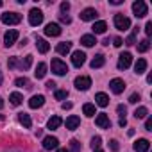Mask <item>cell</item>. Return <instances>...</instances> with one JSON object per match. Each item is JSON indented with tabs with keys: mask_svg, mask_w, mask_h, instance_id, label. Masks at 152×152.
<instances>
[{
	"mask_svg": "<svg viewBox=\"0 0 152 152\" xmlns=\"http://www.w3.org/2000/svg\"><path fill=\"white\" fill-rule=\"evenodd\" d=\"M29 23L32 27H38L39 23H43V13H41V9L34 7V9L29 11Z\"/></svg>",
	"mask_w": 152,
	"mask_h": 152,
	"instance_id": "6da1fadb",
	"label": "cell"
},
{
	"mask_svg": "<svg viewBox=\"0 0 152 152\" xmlns=\"http://www.w3.org/2000/svg\"><path fill=\"white\" fill-rule=\"evenodd\" d=\"M115 27L118 29V31H127V29H131V20L127 18V16H124V15H115Z\"/></svg>",
	"mask_w": 152,
	"mask_h": 152,
	"instance_id": "7a4b0ae2",
	"label": "cell"
},
{
	"mask_svg": "<svg viewBox=\"0 0 152 152\" xmlns=\"http://www.w3.org/2000/svg\"><path fill=\"white\" fill-rule=\"evenodd\" d=\"M52 72H54L56 75H66V73H68V66H66V63H63L59 57H54V59H52Z\"/></svg>",
	"mask_w": 152,
	"mask_h": 152,
	"instance_id": "3957f363",
	"label": "cell"
},
{
	"mask_svg": "<svg viewBox=\"0 0 152 152\" xmlns=\"http://www.w3.org/2000/svg\"><path fill=\"white\" fill-rule=\"evenodd\" d=\"M132 13H134L136 18H143L148 13V7H147V4L143 2V0H136V2L132 4Z\"/></svg>",
	"mask_w": 152,
	"mask_h": 152,
	"instance_id": "277c9868",
	"label": "cell"
},
{
	"mask_svg": "<svg viewBox=\"0 0 152 152\" xmlns=\"http://www.w3.org/2000/svg\"><path fill=\"white\" fill-rule=\"evenodd\" d=\"M73 84H75V88H77V90L86 91V90H90V86H91V79L88 77V75H81V77H75Z\"/></svg>",
	"mask_w": 152,
	"mask_h": 152,
	"instance_id": "5b68a950",
	"label": "cell"
},
{
	"mask_svg": "<svg viewBox=\"0 0 152 152\" xmlns=\"http://www.w3.org/2000/svg\"><path fill=\"white\" fill-rule=\"evenodd\" d=\"M2 22H4L6 25H16V23L22 22V16H20L18 13H4V15H2Z\"/></svg>",
	"mask_w": 152,
	"mask_h": 152,
	"instance_id": "8992f818",
	"label": "cell"
},
{
	"mask_svg": "<svg viewBox=\"0 0 152 152\" xmlns=\"http://www.w3.org/2000/svg\"><path fill=\"white\" fill-rule=\"evenodd\" d=\"M131 63H132V56H131V52H124V54H120V59H118V68H120V70H127V68L131 66Z\"/></svg>",
	"mask_w": 152,
	"mask_h": 152,
	"instance_id": "52a82bcc",
	"label": "cell"
},
{
	"mask_svg": "<svg viewBox=\"0 0 152 152\" xmlns=\"http://www.w3.org/2000/svg\"><path fill=\"white\" fill-rule=\"evenodd\" d=\"M84 61H86V54L83 52V50H75L73 54H72V64L73 66H83L84 64Z\"/></svg>",
	"mask_w": 152,
	"mask_h": 152,
	"instance_id": "ba28073f",
	"label": "cell"
},
{
	"mask_svg": "<svg viewBox=\"0 0 152 152\" xmlns=\"http://www.w3.org/2000/svg\"><path fill=\"white\" fill-rule=\"evenodd\" d=\"M16 39H18V31H15V29H9V31L4 34V41H6V47H7V48L13 47V45L16 43Z\"/></svg>",
	"mask_w": 152,
	"mask_h": 152,
	"instance_id": "9c48e42d",
	"label": "cell"
},
{
	"mask_svg": "<svg viewBox=\"0 0 152 152\" xmlns=\"http://www.w3.org/2000/svg\"><path fill=\"white\" fill-rule=\"evenodd\" d=\"M95 124H97L100 129H109V127H111V120H109V116H107L106 113H100V115H97V118H95Z\"/></svg>",
	"mask_w": 152,
	"mask_h": 152,
	"instance_id": "30bf717a",
	"label": "cell"
},
{
	"mask_svg": "<svg viewBox=\"0 0 152 152\" xmlns=\"http://www.w3.org/2000/svg\"><path fill=\"white\" fill-rule=\"evenodd\" d=\"M109 88H111V91H113V93L120 95V93L125 90V83H124L122 79H113V81L109 83Z\"/></svg>",
	"mask_w": 152,
	"mask_h": 152,
	"instance_id": "8fae6325",
	"label": "cell"
},
{
	"mask_svg": "<svg viewBox=\"0 0 152 152\" xmlns=\"http://www.w3.org/2000/svg\"><path fill=\"white\" fill-rule=\"evenodd\" d=\"M43 148L45 150H52V148H57V145H59V140L56 138V136H47V138H43Z\"/></svg>",
	"mask_w": 152,
	"mask_h": 152,
	"instance_id": "7c38bea8",
	"label": "cell"
},
{
	"mask_svg": "<svg viewBox=\"0 0 152 152\" xmlns=\"http://www.w3.org/2000/svg\"><path fill=\"white\" fill-rule=\"evenodd\" d=\"M45 34L47 36H59L61 34V25L59 23H47L45 25Z\"/></svg>",
	"mask_w": 152,
	"mask_h": 152,
	"instance_id": "4fadbf2b",
	"label": "cell"
},
{
	"mask_svg": "<svg viewBox=\"0 0 152 152\" xmlns=\"http://www.w3.org/2000/svg\"><path fill=\"white\" fill-rule=\"evenodd\" d=\"M99 16V13L93 9V7H86L83 13H81V20H84V22H91V20H95Z\"/></svg>",
	"mask_w": 152,
	"mask_h": 152,
	"instance_id": "5bb4252c",
	"label": "cell"
},
{
	"mask_svg": "<svg viewBox=\"0 0 152 152\" xmlns=\"http://www.w3.org/2000/svg\"><path fill=\"white\" fill-rule=\"evenodd\" d=\"M45 104V97L43 95H34L31 100H29V107L31 109H38V107H41Z\"/></svg>",
	"mask_w": 152,
	"mask_h": 152,
	"instance_id": "9a60e30c",
	"label": "cell"
},
{
	"mask_svg": "<svg viewBox=\"0 0 152 152\" xmlns=\"http://www.w3.org/2000/svg\"><path fill=\"white\" fill-rule=\"evenodd\" d=\"M148 147H150L148 140L141 138V140H138V141L134 143V152H148Z\"/></svg>",
	"mask_w": 152,
	"mask_h": 152,
	"instance_id": "2e32d148",
	"label": "cell"
},
{
	"mask_svg": "<svg viewBox=\"0 0 152 152\" xmlns=\"http://www.w3.org/2000/svg\"><path fill=\"white\" fill-rule=\"evenodd\" d=\"M79 124H81V118H79V116H75V115H72V116L66 118V129H70V131L77 129Z\"/></svg>",
	"mask_w": 152,
	"mask_h": 152,
	"instance_id": "e0dca14e",
	"label": "cell"
},
{
	"mask_svg": "<svg viewBox=\"0 0 152 152\" xmlns=\"http://www.w3.org/2000/svg\"><path fill=\"white\" fill-rule=\"evenodd\" d=\"M91 31H93L95 34H104V32L107 31V23H106L104 20H100V22H95V23H93V27H91Z\"/></svg>",
	"mask_w": 152,
	"mask_h": 152,
	"instance_id": "ac0fdd59",
	"label": "cell"
},
{
	"mask_svg": "<svg viewBox=\"0 0 152 152\" xmlns=\"http://www.w3.org/2000/svg\"><path fill=\"white\" fill-rule=\"evenodd\" d=\"M95 104H97V106H100V107H106V106L109 104V97H107L106 93H102V91H100V93H97V95H95Z\"/></svg>",
	"mask_w": 152,
	"mask_h": 152,
	"instance_id": "d6986e66",
	"label": "cell"
},
{
	"mask_svg": "<svg viewBox=\"0 0 152 152\" xmlns=\"http://www.w3.org/2000/svg\"><path fill=\"white\" fill-rule=\"evenodd\" d=\"M36 48H38L41 54H47V52L50 50V45L47 43V39H43V38H38V39H36Z\"/></svg>",
	"mask_w": 152,
	"mask_h": 152,
	"instance_id": "ffe728a7",
	"label": "cell"
},
{
	"mask_svg": "<svg viewBox=\"0 0 152 152\" xmlns=\"http://www.w3.org/2000/svg\"><path fill=\"white\" fill-rule=\"evenodd\" d=\"M104 63H106V57H104L102 54H97V56L91 59V63H90V64H91V68L95 70V68H102V66H104Z\"/></svg>",
	"mask_w": 152,
	"mask_h": 152,
	"instance_id": "44dd1931",
	"label": "cell"
},
{
	"mask_svg": "<svg viewBox=\"0 0 152 152\" xmlns=\"http://www.w3.org/2000/svg\"><path fill=\"white\" fill-rule=\"evenodd\" d=\"M70 48H72V43H70V41H63V43H59V45L56 47L57 54H61V56H66V54L70 52Z\"/></svg>",
	"mask_w": 152,
	"mask_h": 152,
	"instance_id": "7402d4cb",
	"label": "cell"
},
{
	"mask_svg": "<svg viewBox=\"0 0 152 152\" xmlns=\"http://www.w3.org/2000/svg\"><path fill=\"white\" fill-rule=\"evenodd\" d=\"M18 122H20L25 129H31V125H32V120H31V116H29L27 113H20V115H18Z\"/></svg>",
	"mask_w": 152,
	"mask_h": 152,
	"instance_id": "603a6c76",
	"label": "cell"
},
{
	"mask_svg": "<svg viewBox=\"0 0 152 152\" xmlns=\"http://www.w3.org/2000/svg\"><path fill=\"white\" fill-rule=\"evenodd\" d=\"M81 43H83L84 47H93V45L97 43V39H95L93 34H84V36L81 38Z\"/></svg>",
	"mask_w": 152,
	"mask_h": 152,
	"instance_id": "cb8c5ba5",
	"label": "cell"
},
{
	"mask_svg": "<svg viewBox=\"0 0 152 152\" xmlns=\"http://www.w3.org/2000/svg\"><path fill=\"white\" fill-rule=\"evenodd\" d=\"M145 70H147V61L145 59H138L136 64H134V72L138 75H141V73H145Z\"/></svg>",
	"mask_w": 152,
	"mask_h": 152,
	"instance_id": "d4e9b609",
	"label": "cell"
},
{
	"mask_svg": "<svg viewBox=\"0 0 152 152\" xmlns=\"http://www.w3.org/2000/svg\"><path fill=\"white\" fill-rule=\"evenodd\" d=\"M34 75H36V79H43L45 75H47V64H45V63H39V64L36 66Z\"/></svg>",
	"mask_w": 152,
	"mask_h": 152,
	"instance_id": "484cf974",
	"label": "cell"
},
{
	"mask_svg": "<svg viewBox=\"0 0 152 152\" xmlns=\"http://www.w3.org/2000/svg\"><path fill=\"white\" fill-rule=\"evenodd\" d=\"M61 124H63V120H61L59 116H52V118H50V120L47 122V127H48L50 131H54V129H57V127H59Z\"/></svg>",
	"mask_w": 152,
	"mask_h": 152,
	"instance_id": "4316f807",
	"label": "cell"
},
{
	"mask_svg": "<svg viewBox=\"0 0 152 152\" xmlns=\"http://www.w3.org/2000/svg\"><path fill=\"white\" fill-rule=\"evenodd\" d=\"M9 100H11V104H13V106H20V104H22V100H23V97H22V93L15 91V93H11V95H9Z\"/></svg>",
	"mask_w": 152,
	"mask_h": 152,
	"instance_id": "83f0119b",
	"label": "cell"
},
{
	"mask_svg": "<svg viewBox=\"0 0 152 152\" xmlns=\"http://www.w3.org/2000/svg\"><path fill=\"white\" fill-rule=\"evenodd\" d=\"M136 36H138V27L132 29V32L127 36V39H125L124 43H125V45H134V43H136Z\"/></svg>",
	"mask_w": 152,
	"mask_h": 152,
	"instance_id": "f1b7e54d",
	"label": "cell"
},
{
	"mask_svg": "<svg viewBox=\"0 0 152 152\" xmlns=\"http://www.w3.org/2000/svg\"><path fill=\"white\" fill-rule=\"evenodd\" d=\"M147 115H148V109H147L145 106H141V107H138V109L134 111V116H136L138 120H141V118H147Z\"/></svg>",
	"mask_w": 152,
	"mask_h": 152,
	"instance_id": "f546056e",
	"label": "cell"
},
{
	"mask_svg": "<svg viewBox=\"0 0 152 152\" xmlns=\"http://www.w3.org/2000/svg\"><path fill=\"white\" fill-rule=\"evenodd\" d=\"M148 48H150V41H148V38H145L143 41H140V43H138V52H141V54H143V52H147Z\"/></svg>",
	"mask_w": 152,
	"mask_h": 152,
	"instance_id": "4dcf8cb0",
	"label": "cell"
},
{
	"mask_svg": "<svg viewBox=\"0 0 152 152\" xmlns=\"http://www.w3.org/2000/svg\"><path fill=\"white\" fill-rule=\"evenodd\" d=\"M15 84L18 86V88H31L29 84H31V81L27 79V77H18L16 81H15Z\"/></svg>",
	"mask_w": 152,
	"mask_h": 152,
	"instance_id": "1f68e13d",
	"label": "cell"
},
{
	"mask_svg": "<svg viewBox=\"0 0 152 152\" xmlns=\"http://www.w3.org/2000/svg\"><path fill=\"white\" fill-rule=\"evenodd\" d=\"M83 111H84L86 116H93V115H95V106H93V104H84V106H83Z\"/></svg>",
	"mask_w": 152,
	"mask_h": 152,
	"instance_id": "d6a6232c",
	"label": "cell"
},
{
	"mask_svg": "<svg viewBox=\"0 0 152 152\" xmlns=\"http://www.w3.org/2000/svg\"><path fill=\"white\" fill-rule=\"evenodd\" d=\"M70 150H72V152H81L83 147H81V143H79L77 140H70Z\"/></svg>",
	"mask_w": 152,
	"mask_h": 152,
	"instance_id": "836d02e7",
	"label": "cell"
},
{
	"mask_svg": "<svg viewBox=\"0 0 152 152\" xmlns=\"http://www.w3.org/2000/svg\"><path fill=\"white\" fill-rule=\"evenodd\" d=\"M31 64H32V56H25V59L20 63V68L27 70V68H31Z\"/></svg>",
	"mask_w": 152,
	"mask_h": 152,
	"instance_id": "e575fe53",
	"label": "cell"
},
{
	"mask_svg": "<svg viewBox=\"0 0 152 152\" xmlns=\"http://www.w3.org/2000/svg\"><path fill=\"white\" fill-rule=\"evenodd\" d=\"M66 97H68V91H66V90H57V91H56V99H57V100H64Z\"/></svg>",
	"mask_w": 152,
	"mask_h": 152,
	"instance_id": "d590c367",
	"label": "cell"
},
{
	"mask_svg": "<svg viewBox=\"0 0 152 152\" xmlns=\"http://www.w3.org/2000/svg\"><path fill=\"white\" fill-rule=\"evenodd\" d=\"M7 64H9V68H16V66H20V63H18V57H16V56H13V57H9V61H7Z\"/></svg>",
	"mask_w": 152,
	"mask_h": 152,
	"instance_id": "8d00e7d4",
	"label": "cell"
},
{
	"mask_svg": "<svg viewBox=\"0 0 152 152\" xmlns=\"http://www.w3.org/2000/svg\"><path fill=\"white\" fill-rule=\"evenodd\" d=\"M100 143H102V138H100V136H95V138L91 140V147H93V150H95V148H100Z\"/></svg>",
	"mask_w": 152,
	"mask_h": 152,
	"instance_id": "74e56055",
	"label": "cell"
},
{
	"mask_svg": "<svg viewBox=\"0 0 152 152\" xmlns=\"http://www.w3.org/2000/svg\"><path fill=\"white\" fill-rule=\"evenodd\" d=\"M116 111H118V115H120V118H125V113H127V107H125L124 104H120V106L116 107Z\"/></svg>",
	"mask_w": 152,
	"mask_h": 152,
	"instance_id": "f35d334b",
	"label": "cell"
},
{
	"mask_svg": "<svg viewBox=\"0 0 152 152\" xmlns=\"http://www.w3.org/2000/svg\"><path fill=\"white\" fill-rule=\"evenodd\" d=\"M140 100H141L140 93H132V95L129 97V102H131V104H136V102H140Z\"/></svg>",
	"mask_w": 152,
	"mask_h": 152,
	"instance_id": "ab89813d",
	"label": "cell"
},
{
	"mask_svg": "<svg viewBox=\"0 0 152 152\" xmlns=\"http://www.w3.org/2000/svg\"><path fill=\"white\" fill-rule=\"evenodd\" d=\"M109 148H111L113 152H118V148H120V147H118V141H116V140H111V141H109Z\"/></svg>",
	"mask_w": 152,
	"mask_h": 152,
	"instance_id": "60d3db41",
	"label": "cell"
},
{
	"mask_svg": "<svg viewBox=\"0 0 152 152\" xmlns=\"http://www.w3.org/2000/svg\"><path fill=\"white\" fill-rule=\"evenodd\" d=\"M59 20H61V23H70L72 22V18L68 15H59Z\"/></svg>",
	"mask_w": 152,
	"mask_h": 152,
	"instance_id": "b9f144b4",
	"label": "cell"
},
{
	"mask_svg": "<svg viewBox=\"0 0 152 152\" xmlns=\"http://www.w3.org/2000/svg\"><path fill=\"white\" fill-rule=\"evenodd\" d=\"M145 32H147L148 38L152 36V22H147V25H145Z\"/></svg>",
	"mask_w": 152,
	"mask_h": 152,
	"instance_id": "7bdbcfd3",
	"label": "cell"
},
{
	"mask_svg": "<svg viewBox=\"0 0 152 152\" xmlns=\"http://www.w3.org/2000/svg\"><path fill=\"white\" fill-rule=\"evenodd\" d=\"M68 9H70V4H68V2H63V4H61V13L64 15V13H68Z\"/></svg>",
	"mask_w": 152,
	"mask_h": 152,
	"instance_id": "ee69618b",
	"label": "cell"
},
{
	"mask_svg": "<svg viewBox=\"0 0 152 152\" xmlns=\"http://www.w3.org/2000/svg\"><path fill=\"white\" fill-rule=\"evenodd\" d=\"M113 45H115V47H122V45H124V39H122V38H115V39H113Z\"/></svg>",
	"mask_w": 152,
	"mask_h": 152,
	"instance_id": "f6af8a7d",
	"label": "cell"
},
{
	"mask_svg": "<svg viewBox=\"0 0 152 152\" xmlns=\"http://www.w3.org/2000/svg\"><path fill=\"white\" fill-rule=\"evenodd\" d=\"M145 129L147 131H152V118H147L145 120Z\"/></svg>",
	"mask_w": 152,
	"mask_h": 152,
	"instance_id": "bcb514c9",
	"label": "cell"
},
{
	"mask_svg": "<svg viewBox=\"0 0 152 152\" xmlns=\"http://www.w3.org/2000/svg\"><path fill=\"white\" fill-rule=\"evenodd\" d=\"M45 86H47L48 90H54V88H56V83H54V81H47V84H45Z\"/></svg>",
	"mask_w": 152,
	"mask_h": 152,
	"instance_id": "7dc6e473",
	"label": "cell"
},
{
	"mask_svg": "<svg viewBox=\"0 0 152 152\" xmlns=\"http://www.w3.org/2000/svg\"><path fill=\"white\" fill-rule=\"evenodd\" d=\"M61 107H63L64 111H66V109H72V102H63V104H61Z\"/></svg>",
	"mask_w": 152,
	"mask_h": 152,
	"instance_id": "c3c4849f",
	"label": "cell"
},
{
	"mask_svg": "<svg viewBox=\"0 0 152 152\" xmlns=\"http://www.w3.org/2000/svg\"><path fill=\"white\" fill-rule=\"evenodd\" d=\"M118 124H120V127H125V125H127V120H125V118H120Z\"/></svg>",
	"mask_w": 152,
	"mask_h": 152,
	"instance_id": "681fc988",
	"label": "cell"
},
{
	"mask_svg": "<svg viewBox=\"0 0 152 152\" xmlns=\"http://www.w3.org/2000/svg\"><path fill=\"white\" fill-rule=\"evenodd\" d=\"M122 2H124V0H111V4H113V6H120Z\"/></svg>",
	"mask_w": 152,
	"mask_h": 152,
	"instance_id": "f907efd6",
	"label": "cell"
},
{
	"mask_svg": "<svg viewBox=\"0 0 152 152\" xmlns=\"http://www.w3.org/2000/svg\"><path fill=\"white\" fill-rule=\"evenodd\" d=\"M56 152H70L68 148H56Z\"/></svg>",
	"mask_w": 152,
	"mask_h": 152,
	"instance_id": "816d5d0a",
	"label": "cell"
},
{
	"mask_svg": "<svg viewBox=\"0 0 152 152\" xmlns=\"http://www.w3.org/2000/svg\"><path fill=\"white\" fill-rule=\"evenodd\" d=\"M2 107H4V100H2V99H0V109H2Z\"/></svg>",
	"mask_w": 152,
	"mask_h": 152,
	"instance_id": "f5cc1de1",
	"label": "cell"
},
{
	"mask_svg": "<svg viewBox=\"0 0 152 152\" xmlns=\"http://www.w3.org/2000/svg\"><path fill=\"white\" fill-rule=\"evenodd\" d=\"M93 152H104V150H102V148H95Z\"/></svg>",
	"mask_w": 152,
	"mask_h": 152,
	"instance_id": "db71d44e",
	"label": "cell"
},
{
	"mask_svg": "<svg viewBox=\"0 0 152 152\" xmlns=\"http://www.w3.org/2000/svg\"><path fill=\"white\" fill-rule=\"evenodd\" d=\"M6 120V116H2V115H0V122H4Z\"/></svg>",
	"mask_w": 152,
	"mask_h": 152,
	"instance_id": "11a10c76",
	"label": "cell"
},
{
	"mask_svg": "<svg viewBox=\"0 0 152 152\" xmlns=\"http://www.w3.org/2000/svg\"><path fill=\"white\" fill-rule=\"evenodd\" d=\"M0 83H2V73H0Z\"/></svg>",
	"mask_w": 152,
	"mask_h": 152,
	"instance_id": "9f6ffc18",
	"label": "cell"
},
{
	"mask_svg": "<svg viewBox=\"0 0 152 152\" xmlns=\"http://www.w3.org/2000/svg\"><path fill=\"white\" fill-rule=\"evenodd\" d=\"M0 7H2V0H0Z\"/></svg>",
	"mask_w": 152,
	"mask_h": 152,
	"instance_id": "6f0895ef",
	"label": "cell"
}]
</instances>
